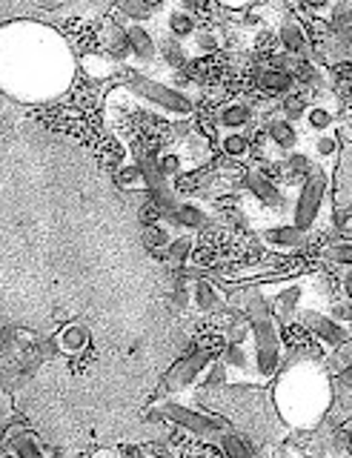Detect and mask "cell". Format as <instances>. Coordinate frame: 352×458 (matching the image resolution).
Here are the masks:
<instances>
[{"instance_id": "24", "label": "cell", "mask_w": 352, "mask_h": 458, "mask_svg": "<svg viewBox=\"0 0 352 458\" xmlns=\"http://www.w3.org/2000/svg\"><path fill=\"white\" fill-rule=\"evenodd\" d=\"M315 169H318L315 157L309 152H304V149H295V152L284 155V172H287V178H292V181H304V178L313 175Z\"/></svg>"}, {"instance_id": "22", "label": "cell", "mask_w": 352, "mask_h": 458, "mask_svg": "<svg viewBox=\"0 0 352 458\" xmlns=\"http://www.w3.org/2000/svg\"><path fill=\"white\" fill-rule=\"evenodd\" d=\"M158 57H163V64L169 69H184L189 64V49L184 47V40H175V38L163 35L158 40Z\"/></svg>"}, {"instance_id": "39", "label": "cell", "mask_w": 352, "mask_h": 458, "mask_svg": "<svg viewBox=\"0 0 352 458\" xmlns=\"http://www.w3.org/2000/svg\"><path fill=\"white\" fill-rule=\"evenodd\" d=\"M38 4L44 6V9H58V6H63V4H66V0H38Z\"/></svg>"}, {"instance_id": "14", "label": "cell", "mask_w": 352, "mask_h": 458, "mask_svg": "<svg viewBox=\"0 0 352 458\" xmlns=\"http://www.w3.org/2000/svg\"><path fill=\"white\" fill-rule=\"evenodd\" d=\"M126 38H130V49L138 64L149 66L158 61V38H155L152 29H147V23H130Z\"/></svg>"}, {"instance_id": "8", "label": "cell", "mask_w": 352, "mask_h": 458, "mask_svg": "<svg viewBox=\"0 0 352 458\" xmlns=\"http://www.w3.org/2000/svg\"><path fill=\"white\" fill-rule=\"evenodd\" d=\"M309 238H313V233H306V229L295 224H275L261 229V243L275 252H298L306 247Z\"/></svg>"}, {"instance_id": "37", "label": "cell", "mask_w": 352, "mask_h": 458, "mask_svg": "<svg viewBox=\"0 0 352 458\" xmlns=\"http://www.w3.org/2000/svg\"><path fill=\"white\" fill-rule=\"evenodd\" d=\"M338 281H341V298H344V301H349V304H352V267H347V269L341 272V278H338Z\"/></svg>"}, {"instance_id": "40", "label": "cell", "mask_w": 352, "mask_h": 458, "mask_svg": "<svg viewBox=\"0 0 352 458\" xmlns=\"http://www.w3.org/2000/svg\"><path fill=\"white\" fill-rule=\"evenodd\" d=\"M144 4L155 12V9H161V6H166V0H144Z\"/></svg>"}, {"instance_id": "30", "label": "cell", "mask_w": 352, "mask_h": 458, "mask_svg": "<svg viewBox=\"0 0 352 458\" xmlns=\"http://www.w3.org/2000/svg\"><path fill=\"white\" fill-rule=\"evenodd\" d=\"M338 152H341V138H338V132H323V135H315V140H313V155H315V157H321L323 164L335 161Z\"/></svg>"}, {"instance_id": "41", "label": "cell", "mask_w": 352, "mask_h": 458, "mask_svg": "<svg viewBox=\"0 0 352 458\" xmlns=\"http://www.w3.org/2000/svg\"><path fill=\"white\" fill-rule=\"evenodd\" d=\"M223 4H230V6H247V4H252V0H223Z\"/></svg>"}, {"instance_id": "2", "label": "cell", "mask_w": 352, "mask_h": 458, "mask_svg": "<svg viewBox=\"0 0 352 458\" xmlns=\"http://www.w3.org/2000/svg\"><path fill=\"white\" fill-rule=\"evenodd\" d=\"M46 26H32V35H21L23 43L18 49H12L15 61H0V72H18L15 83L9 86L12 92L21 95L23 100L38 98L40 89H63L69 75H61L66 69L69 72V55L66 47L61 43L58 35L44 32Z\"/></svg>"}, {"instance_id": "32", "label": "cell", "mask_w": 352, "mask_h": 458, "mask_svg": "<svg viewBox=\"0 0 352 458\" xmlns=\"http://www.w3.org/2000/svg\"><path fill=\"white\" fill-rule=\"evenodd\" d=\"M118 14L130 23H147L152 18V9L144 4V0H123L118 6Z\"/></svg>"}, {"instance_id": "19", "label": "cell", "mask_w": 352, "mask_h": 458, "mask_svg": "<svg viewBox=\"0 0 352 458\" xmlns=\"http://www.w3.org/2000/svg\"><path fill=\"white\" fill-rule=\"evenodd\" d=\"M104 55H109L115 64H126V61H130V57H132L130 38H126V26H123V23H109V26H106Z\"/></svg>"}, {"instance_id": "38", "label": "cell", "mask_w": 352, "mask_h": 458, "mask_svg": "<svg viewBox=\"0 0 352 458\" xmlns=\"http://www.w3.org/2000/svg\"><path fill=\"white\" fill-rule=\"evenodd\" d=\"M338 129H341V135L352 143V109H347V112H344V118L338 121Z\"/></svg>"}, {"instance_id": "43", "label": "cell", "mask_w": 352, "mask_h": 458, "mask_svg": "<svg viewBox=\"0 0 352 458\" xmlns=\"http://www.w3.org/2000/svg\"><path fill=\"white\" fill-rule=\"evenodd\" d=\"M49 458H66V455H63V453H52Z\"/></svg>"}, {"instance_id": "31", "label": "cell", "mask_w": 352, "mask_h": 458, "mask_svg": "<svg viewBox=\"0 0 352 458\" xmlns=\"http://www.w3.org/2000/svg\"><path fill=\"white\" fill-rule=\"evenodd\" d=\"M189 43H192V49L198 55H213V52L221 49V35L215 32V29H198Z\"/></svg>"}, {"instance_id": "16", "label": "cell", "mask_w": 352, "mask_h": 458, "mask_svg": "<svg viewBox=\"0 0 352 458\" xmlns=\"http://www.w3.org/2000/svg\"><path fill=\"white\" fill-rule=\"evenodd\" d=\"M163 29L169 38L175 40H192V35L198 32V21H195V12L187 9V6H172L166 14H163Z\"/></svg>"}, {"instance_id": "35", "label": "cell", "mask_w": 352, "mask_h": 458, "mask_svg": "<svg viewBox=\"0 0 352 458\" xmlns=\"http://www.w3.org/2000/svg\"><path fill=\"white\" fill-rule=\"evenodd\" d=\"M9 415H12V401L6 393H0V444L6 441L9 433Z\"/></svg>"}, {"instance_id": "36", "label": "cell", "mask_w": 352, "mask_h": 458, "mask_svg": "<svg viewBox=\"0 0 352 458\" xmlns=\"http://www.w3.org/2000/svg\"><path fill=\"white\" fill-rule=\"evenodd\" d=\"M335 226L341 229V233L352 235V204L347 209H338L335 212Z\"/></svg>"}, {"instance_id": "11", "label": "cell", "mask_w": 352, "mask_h": 458, "mask_svg": "<svg viewBox=\"0 0 352 458\" xmlns=\"http://www.w3.org/2000/svg\"><path fill=\"white\" fill-rule=\"evenodd\" d=\"M275 35H278L281 49H284L287 55H292V57H309V55H313V43H309L304 23L298 18H292V14H284V21H281Z\"/></svg>"}, {"instance_id": "25", "label": "cell", "mask_w": 352, "mask_h": 458, "mask_svg": "<svg viewBox=\"0 0 352 458\" xmlns=\"http://www.w3.org/2000/svg\"><path fill=\"white\" fill-rule=\"evenodd\" d=\"M172 238H175V233H172V226H169L166 221L149 224V226H144V233H140L144 247L152 250V252H163L169 243H172Z\"/></svg>"}, {"instance_id": "1", "label": "cell", "mask_w": 352, "mask_h": 458, "mask_svg": "<svg viewBox=\"0 0 352 458\" xmlns=\"http://www.w3.org/2000/svg\"><path fill=\"white\" fill-rule=\"evenodd\" d=\"M321 358L323 355L315 352H292V361L281 378L278 404L281 415L287 412L292 427H315L332 410V376L327 364H321Z\"/></svg>"}, {"instance_id": "23", "label": "cell", "mask_w": 352, "mask_h": 458, "mask_svg": "<svg viewBox=\"0 0 352 458\" xmlns=\"http://www.w3.org/2000/svg\"><path fill=\"white\" fill-rule=\"evenodd\" d=\"M221 152L230 157V161H247L252 155V138L247 132H223L218 140Z\"/></svg>"}, {"instance_id": "9", "label": "cell", "mask_w": 352, "mask_h": 458, "mask_svg": "<svg viewBox=\"0 0 352 458\" xmlns=\"http://www.w3.org/2000/svg\"><path fill=\"white\" fill-rule=\"evenodd\" d=\"M264 138L270 140V147L284 157L295 149H301V132L292 121H287L284 114H272L264 121Z\"/></svg>"}, {"instance_id": "27", "label": "cell", "mask_w": 352, "mask_h": 458, "mask_svg": "<svg viewBox=\"0 0 352 458\" xmlns=\"http://www.w3.org/2000/svg\"><path fill=\"white\" fill-rule=\"evenodd\" d=\"M321 261L327 264H338V267H352V238L349 241H335V243H327L321 252H318Z\"/></svg>"}, {"instance_id": "28", "label": "cell", "mask_w": 352, "mask_h": 458, "mask_svg": "<svg viewBox=\"0 0 352 458\" xmlns=\"http://www.w3.org/2000/svg\"><path fill=\"white\" fill-rule=\"evenodd\" d=\"M158 172L166 178V181H178L180 175L187 172V164H184V155L175 152V149H166L158 155Z\"/></svg>"}, {"instance_id": "10", "label": "cell", "mask_w": 352, "mask_h": 458, "mask_svg": "<svg viewBox=\"0 0 352 458\" xmlns=\"http://www.w3.org/2000/svg\"><path fill=\"white\" fill-rule=\"evenodd\" d=\"M215 123H218V129H223V132H247V129L256 123V106L244 98L227 100L223 106H218Z\"/></svg>"}, {"instance_id": "21", "label": "cell", "mask_w": 352, "mask_h": 458, "mask_svg": "<svg viewBox=\"0 0 352 458\" xmlns=\"http://www.w3.org/2000/svg\"><path fill=\"white\" fill-rule=\"evenodd\" d=\"M58 347L66 355H78L89 347V329L83 324H66L58 335Z\"/></svg>"}, {"instance_id": "3", "label": "cell", "mask_w": 352, "mask_h": 458, "mask_svg": "<svg viewBox=\"0 0 352 458\" xmlns=\"http://www.w3.org/2000/svg\"><path fill=\"white\" fill-rule=\"evenodd\" d=\"M126 89L138 100H144V104L155 106L163 114H172V118H189L195 112V100L187 92H180L178 86L155 81L144 75V72H130V75H126Z\"/></svg>"}, {"instance_id": "20", "label": "cell", "mask_w": 352, "mask_h": 458, "mask_svg": "<svg viewBox=\"0 0 352 458\" xmlns=\"http://www.w3.org/2000/svg\"><path fill=\"white\" fill-rule=\"evenodd\" d=\"M195 233H180V235H175L172 238V243L163 250V261L169 264V267H187L189 264V258H192V252H195Z\"/></svg>"}, {"instance_id": "4", "label": "cell", "mask_w": 352, "mask_h": 458, "mask_svg": "<svg viewBox=\"0 0 352 458\" xmlns=\"http://www.w3.org/2000/svg\"><path fill=\"white\" fill-rule=\"evenodd\" d=\"M327 190H330V175L323 166H318L313 175L301 181L298 192H295V200H292V224L295 226L313 233L321 212H323V204H327Z\"/></svg>"}, {"instance_id": "42", "label": "cell", "mask_w": 352, "mask_h": 458, "mask_svg": "<svg viewBox=\"0 0 352 458\" xmlns=\"http://www.w3.org/2000/svg\"><path fill=\"white\" fill-rule=\"evenodd\" d=\"M347 100H349V104H352V81L347 83Z\"/></svg>"}, {"instance_id": "34", "label": "cell", "mask_w": 352, "mask_h": 458, "mask_svg": "<svg viewBox=\"0 0 352 458\" xmlns=\"http://www.w3.org/2000/svg\"><path fill=\"white\" fill-rule=\"evenodd\" d=\"M138 221H140V226H149V224H158V221H166V218H163V212L158 209V204L147 198L144 204H140V209H138Z\"/></svg>"}, {"instance_id": "12", "label": "cell", "mask_w": 352, "mask_h": 458, "mask_svg": "<svg viewBox=\"0 0 352 458\" xmlns=\"http://www.w3.org/2000/svg\"><path fill=\"white\" fill-rule=\"evenodd\" d=\"M189 295H192V307L198 310L201 315H221L223 310L230 307L227 295L221 293V286L213 284L209 278H195L189 286Z\"/></svg>"}, {"instance_id": "18", "label": "cell", "mask_w": 352, "mask_h": 458, "mask_svg": "<svg viewBox=\"0 0 352 458\" xmlns=\"http://www.w3.org/2000/svg\"><path fill=\"white\" fill-rule=\"evenodd\" d=\"M338 112L327 104H309L306 114H304V126H306V132H313V135H323V132H335L338 129Z\"/></svg>"}, {"instance_id": "13", "label": "cell", "mask_w": 352, "mask_h": 458, "mask_svg": "<svg viewBox=\"0 0 352 458\" xmlns=\"http://www.w3.org/2000/svg\"><path fill=\"white\" fill-rule=\"evenodd\" d=\"M169 221H172L178 229H184V233H204L209 221H213V212H209V207L201 204V200L184 198V200H178V207Z\"/></svg>"}, {"instance_id": "17", "label": "cell", "mask_w": 352, "mask_h": 458, "mask_svg": "<svg viewBox=\"0 0 352 458\" xmlns=\"http://www.w3.org/2000/svg\"><path fill=\"white\" fill-rule=\"evenodd\" d=\"M6 444L12 447V455L15 458H46L38 436L29 433V429H23V427H12L6 433Z\"/></svg>"}, {"instance_id": "7", "label": "cell", "mask_w": 352, "mask_h": 458, "mask_svg": "<svg viewBox=\"0 0 352 458\" xmlns=\"http://www.w3.org/2000/svg\"><path fill=\"white\" fill-rule=\"evenodd\" d=\"M244 190L252 195V200L261 207H270V209H281L287 204V192L266 175L261 166H249L247 175H244Z\"/></svg>"}, {"instance_id": "33", "label": "cell", "mask_w": 352, "mask_h": 458, "mask_svg": "<svg viewBox=\"0 0 352 458\" xmlns=\"http://www.w3.org/2000/svg\"><path fill=\"white\" fill-rule=\"evenodd\" d=\"M298 4L306 14H313L315 21H321V18H330L335 0H298Z\"/></svg>"}, {"instance_id": "29", "label": "cell", "mask_w": 352, "mask_h": 458, "mask_svg": "<svg viewBox=\"0 0 352 458\" xmlns=\"http://www.w3.org/2000/svg\"><path fill=\"white\" fill-rule=\"evenodd\" d=\"M115 181H118L121 190H130V192L147 190V175H144V169H140V164H123L118 169Z\"/></svg>"}, {"instance_id": "6", "label": "cell", "mask_w": 352, "mask_h": 458, "mask_svg": "<svg viewBox=\"0 0 352 458\" xmlns=\"http://www.w3.org/2000/svg\"><path fill=\"white\" fill-rule=\"evenodd\" d=\"M298 324L306 329L313 341L323 352H332L338 350L341 344H347L352 338V329L341 321H335L330 312H321V310H313V307H304L298 312Z\"/></svg>"}, {"instance_id": "44", "label": "cell", "mask_w": 352, "mask_h": 458, "mask_svg": "<svg viewBox=\"0 0 352 458\" xmlns=\"http://www.w3.org/2000/svg\"><path fill=\"white\" fill-rule=\"evenodd\" d=\"M347 4H352V0H347Z\"/></svg>"}, {"instance_id": "26", "label": "cell", "mask_w": 352, "mask_h": 458, "mask_svg": "<svg viewBox=\"0 0 352 458\" xmlns=\"http://www.w3.org/2000/svg\"><path fill=\"white\" fill-rule=\"evenodd\" d=\"M309 109V98L301 95V92H289L281 98V106H278V114H284L287 121L292 123H304V114Z\"/></svg>"}, {"instance_id": "5", "label": "cell", "mask_w": 352, "mask_h": 458, "mask_svg": "<svg viewBox=\"0 0 352 458\" xmlns=\"http://www.w3.org/2000/svg\"><path fill=\"white\" fill-rule=\"evenodd\" d=\"M221 355V350H215V347H209V344H192V347L184 352V358L169 369V376H166V390L169 393H184V390H189V386L198 381L204 372H206V367L215 361V358Z\"/></svg>"}, {"instance_id": "15", "label": "cell", "mask_w": 352, "mask_h": 458, "mask_svg": "<svg viewBox=\"0 0 352 458\" xmlns=\"http://www.w3.org/2000/svg\"><path fill=\"white\" fill-rule=\"evenodd\" d=\"M256 83H258V89L261 92H266V95H278V98H284V95H289V92H295V86H298V81H295V75L289 69H284V66H266V69H261L258 72V78H256Z\"/></svg>"}]
</instances>
